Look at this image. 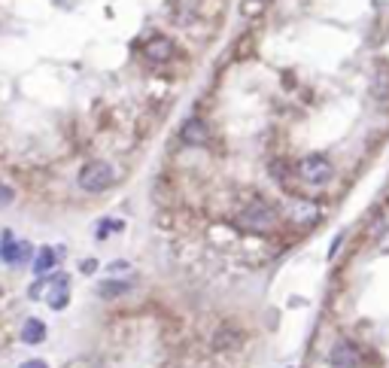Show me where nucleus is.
Wrapping results in <instances>:
<instances>
[{"instance_id": "1", "label": "nucleus", "mask_w": 389, "mask_h": 368, "mask_svg": "<svg viewBox=\"0 0 389 368\" xmlns=\"http://www.w3.org/2000/svg\"><path fill=\"white\" fill-rule=\"evenodd\" d=\"M79 189L82 192H92V195H97V192H106L116 183V171L110 162H101V158H95V162H86L79 167Z\"/></svg>"}, {"instance_id": "2", "label": "nucleus", "mask_w": 389, "mask_h": 368, "mask_svg": "<svg viewBox=\"0 0 389 368\" xmlns=\"http://www.w3.org/2000/svg\"><path fill=\"white\" fill-rule=\"evenodd\" d=\"M274 222H277L274 207L264 204V201H253V204H246L244 213H241V225L246 231H255V234L271 231V229H274Z\"/></svg>"}, {"instance_id": "3", "label": "nucleus", "mask_w": 389, "mask_h": 368, "mask_svg": "<svg viewBox=\"0 0 389 368\" xmlns=\"http://www.w3.org/2000/svg\"><path fill=\"white\" fill-rule=\"evenodd\" d=\"M298 174H301V180L310 183V186H322V183H328L335 177V164L328 162L326 155H304L301 162H298Z\"/></svg>"}, {"instance_id": "4", "label": "nucleus", "mask_w": 389, "mask_h": 368, "mask_svg": "<svg viewBox=\"0 0 389 368\" xmlns=\"http://www.w3.org/2000/svg\"><path fill=\"white\" fill-rule=\"evenodd\" d=\"M328 365L332 368H362V350L350 338H338L328 350Z\"/></svg>"}, {"instance_id": "5", "label": "nucleus", "mask_w": 389, "mask_h": 368, "mask_svg": "<svg viewBox=\"0 0 389 368\" xmlns=\"http://www.w3.org/2000/svg\"><path fill=\"white\" fill-rule=\"evenodd\" d=\"M28 244H19V240L13 238V231H3V240H0V259H3L6 265H22L24 259H28Z\"/></svg>"}, {"instance_id": "6", "label": "nucleus", "mask_w": 389, "mask_h": 368, "mask_svg": "<svg viewBox=\"0 0 389 368\" xmlns=\"http://www.w3.org/2000/svg\"><path fill=\"white\" fill-rule=\"evenodd\" d=\"M143 55L149 58V61H155V64H161V61H170V55H173V43L168 37H161V33H155L152 40H146V46H143Z\"/></svg>"}, {"instance_id": "7", "label": "nucleus", "mask_w": 389, "mask_h": 368, "mask_svg": "<svg viewBox=\"0 0 389 368\" xmlns=\"http://www.w3.org/2000/svg\"><path fill=\"white\" fill-rule=\"evenodd\" d=\"M207 137H210V131H207V125L201 119H189L183 128H180V140H183L186 146H204Z\"/></svg>"}, {"instance_id": "8", "label": "nucleus", "mask_w": 389, "mask_h": 368, "mask_svg": "<svg viewBox=\"0 0 389 368\" xmlns=\"http://www.w3.org/2000/svg\"><path fill=\"white\" fill-rule=\"evenodd\" d=\"M52 283V296H49V307H52V311H61V307H68V280H64V274L61 277H52L49 280Z\"/></svg>"}, {"instance_id": "9", "label": "nucleus", "mask_w": 389, "mask_h": 368, "mask_svg": "<svg viewBox=\"0 0 389 368\" xmlns=\"http://www.w3.org/2000/svg\"><path fill=\"white\" fill-rule=\"evenodd\" d=\"M43 338H46V323L37 320V316H31V320L22 325V341L24 344H40Z\"/></svg>"}, {"instance_id": "10", "label": "nucleus", "mask_w": 389, "mask_h": 368, "mask_svg": "<svg viewBox=\"0 0 389 368\" xmlns=\"http://www.w3.org/2000/svg\"><path fill=\"white\" fill-rule=\"evenodd\" d=\"M55 259H58V253L52 247H40L37 250V259H34V274H40V277H43V274H49L52 271V265H55Z\"/></svg>"}, {"instance_id": "11", "label": "nucleus", "mask_w": 389, "mask_h": 368, "mask_svg": "<svg viewBox=\"0 0 389 368\" xmlns=\"http://www.w3.org/2000/svg\"><path fill=\"white\" fill-rule=\"evenodd\" d=\"M237 341H241V332H235L231 325H222V329L216 332V341H213V344L216 347H235Z\"/></svg>"}, {"instance_id": "12", "label": "nucleus", "mask_w": 389, "mask_h": 368, "mask_svg": "<svg viewBox=\"0 0 389 368\" xmlns=\"http://www.w3.org/2000/svg\"><path fill=\"white\" fill-rule=\"evenodd\" d=\"M97 292H101L104 298H116V296H122V292H128V283H101V286H97Z\"/></svg>"}, {"instance_id": "13", "label": "nucleus", "mask_w": 389, "mask_h": 368, "mask_svg": "<svg viewBox=\"0 0 389 368\" xmlns=\"http://www.w3.org/2000/svg\"><path fill=\"white\" fill-rule=\"evenodd\" d=\"M13 189L10 186H3V183H0V207H6V204H13Z\"/></svg>"}, {"instance_id": "14", "label": "nucleus", "mask_w": 389, "mask_h": 368, "mask_svg": "<svg viewBox=\"0 0 389 368\" xmlns=\"http://www.w3.org/2000/svg\"><path fill=\"white\" fill-rule=\"evenodd\" d=\"M22 368H49V365L43 362V359H28V362H24Z\"/></svg>"}, {"instance_id": "15", "label": "nucleus", "mask_w": 389, "mask_h": 368, "mask_svg": "<svg viewBox=\"0 0 389 368\" xmlns=\"http://www.w3.org/2000/svg\"><path fill=\"white\" fill-rule=\"evenodd\" d=\"M125 268H128V262H113L110 271H125Z\"/></svg>"}]
</instances>
